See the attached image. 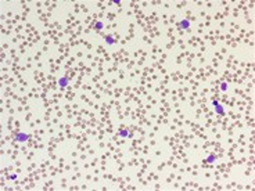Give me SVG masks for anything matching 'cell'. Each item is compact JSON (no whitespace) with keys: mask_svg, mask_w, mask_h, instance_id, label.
<instances>
[{"mask_svg":"<svg viewBox=\"0 0 255 191\" xmlns=\"http://www.w3.org/2000/svg\"><path fill=\"white\" fill-rule=\"evenodd\" d=\"M212 105H213V108H215L216 115H225V108H223V105H222L220 103H218V101H212Z\"/></svg>","mask_w":255,"mask_h":191,"instance_id":"obj_1","label":"cell"},{"mask_svg":"<svg viewBox=\"0 0 255 191\" xmlns=\"http://www.w3.org/2000/svg\"><path fill=\"white\" fill-rule=\"evenodd\" d=\"M28 137H29V136H28L25 132H18L17 136H15V140H17L18 143H25V141L28 140Z\"/></svg>","mask_w":255,"mask_h":191,"instance_id":"obj_2","label":"cell"},{"mask_svg":"<svg viewBox=\"0 0 255 191\" xmlns=\"http://www.w3.org/2000/svg\"><path fill=\"white\" fill-rule=\"evenodd\" d=\"M190 25H191V22H190V19H187V18H183L179 22V28H182V29H189Z\"/></svg>","mask_w":255,"mask_h":191,"instance_id":"obj_3","label":"cell"},{"mask_svg":"<svg viewBox=\"0 0 255 191\" xmlns=\"http://www.w3.org/2000/svg\"><path fill=\"white\" fill-rule=\"evenodd\" d=\"M68 83H70V78H67V76H63V78L58 80V86L61 87V89L67 87V86H68Z\"/></svg>","mask_w":255,"mask_h":191,"instance_id":"obj_4","label":"cell"},{"mask_svg":"<svg viewBox=\"0 0 255 191\" xmlns=\"http://www.w3.org/2000/svg\"><path fill=\"white\" fill-rule=\"evenodd\" d=\"M104 39H106V43L108 44V46H112V44L115 43L114 36H112V35H106V38H104Z\"/></svg>","mask_w":255,"mask_h":191,"instance_id":"obj_5","label":"cell"},{"mask_svg":"<svg viewBox=\"0 0 255 191\" xmlns=\"http://www.w3.org/2000/svg\"><path fill=\"white\" fill-rule=\"evenodd\" d=\"M215 159H216V155H215V154H209V155L207 157V158H205V161L204 162H208V164H212V162H215Z\"/></svg>","mask_w":255,"mask_h":191,"instance_id":"obj_6","label":"cell"},{"mask_svg":"<svg viewBox=\"0 0 255 191\" xmlns=\"http://www.w3.org/2000/svg\"><path fill=\"white\" fill-rule=\"evenodd\" d=\"M103 28H104V22L103 21H100V19H99V21L94 22V29L100 31V29H103Z\"/></svg>","mask_w":255,"mask_h":191,"instance_id":"obj_7","label":"cell"},{"mask_svg":"<svg viewBox=\"0 0 255 191\" xmlns=\"http://www.w3.org/2000/svg\"><path fill=\"white\" fill-rule=\"evenodd\" d=\"M228 89H229V86H228V83H220V90L222 91H226V90H228Z\"/></svg>","mask_w":255,"mask_h":191,"instance_id":"obj_8","label":"cell"},{"mask_svg":"<svg viewBox=\"0 0 255 191\" xmlns=\"http://www.w3.org/2000/svg\"><path fill=\"white\" fill-rule=\"evenodd\" d=\"M119 136H121V137H128V136H129V132H128V130H121V132H119Z\"/></svg>","mask_w":255,"mask_h":191,"instance_id":"obj_9","label":"cell"},{"mask_svg":"<svg viewBox=\"0 0 255 191\" xmlns=\"http://www.w3.org/2000/svg\"><path fill=\"white\" fill-rule=\"evenodd\" d=\"M14 179H17V174H11V176H9V180H14Z\"/></svg>","mask_w":255,"mask_h":191,"instance_id":"obj_10","label":"cell"},{"mask_svg":"<svg viewBox=\"0 0 255 191\" xmlns=\"http://www.w3.org/2000/svg\"><path fill=\"white\" fill-rule=\"evenodd\" d=\"M114 4H116V6H121V0H114Z\"/></svg>","mask_w":255,"mask_h":191,"instance_id":"obj_11","label":"cell"}]
</instances>
